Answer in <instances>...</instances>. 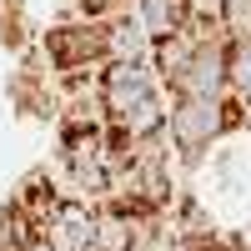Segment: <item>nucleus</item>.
<instances>
[{"instance_id":"nucleus-7","label":"nucleus","mask_w":251,"mask_h":251,"mask_svg":"<svg viewBox=\"0 0 251 251\" xmlns=\"http://www.w3.org/2000/svg\"><path fill=\"white\" fill-rule=\"evenodd\" d=\"M96 216V251H136V211L116 201L91 206Z\"/></svg>"},{"instance_id":"nucleus-13","label":"nucleus","mask_w":251,"mask_h":251,"mask_svg":"<svg viewBox=\"0 0 251 251\" xmlns=\"http://www.w3.org/2000/svg\"><path fill=\"white\" fill-rule=\"evenodd\" d=\"M25 251H50V246H46V241H40V236H35V241H30V246H25Z\"/></svg>"},{"instance_id":"nucleus-5","label":"nucleus","mask_w":251,"mask_h":251,"mask_svg":"<svg viewBox=\"0 0 251 251\" xmlns=\"http://www.w3.org/2000/svg\"><path fill=\"white\" fill-rule=\"evenodd\" d=\"M40 241L50 251H96V216H91V206H80L71 196L46 226H40Z\"/></svg>"},{"instance_id":"nucleus-14","label":"nucleus","mask_w":251,"mask_h":251,"mask_svg":"<svg viewBox=\"0 0 251 251\" xmlns=\"http://www.w3.org/2000/svg\"><path fill=\"white\" fill-rule=\"evenodd\" d=\"M246 116H251V106H246Z\"/></svg>"},{"instance_id":"nucleus-12","label":"nucleus","mask_w":251,"mask_h":251,"mask_svg":"<svg viewBox=\"0 0 251 251\" xmlns=\"http://www.w3.org/2000/svg\"><path fill=\"white\" fill-rule=\"evenodd\" d=\"M75 5H80V20H111L126 0H75Z\"/></svg>"},{"instance_id":"nucleus-6","label":"nucleus","mask_w":251,"mask_h":251,"mask_svg":"<svg viewBox=\"0 0 251 251\" xmlns=\"http://www.w3.org/2000/svg\"><path fill=\"white\" fill-rule=\"evenodd\" d=\"M191 55H196V40L191 30H171V35H156V40H146V66H151V75L161 80V91L171 86V80L191 66Z\"/></svg>"},{"instance_id":"nucleus-10","label":"nucleus","mask_w":251,"mask_h":251,"mask_svg":"<svg viewBox=\"0 0 251 251\" xmlns=\"http://www.w3.org/2000/svg\"><path fill=\"white\" fill-rule=\"evenodd\" d=\"M226 96L251 106V40H231L226 50Z\"/></svg>"},{"instance_id":"nucleus-11","label":"nucleus","mask_w":251,"mask_h":251,"mask_svg":"<svg viewBox=\"0 0 251 251\" xmlns=\"http://www.w3.org/2000/svg\"><path fill=\"white\" fill-rule=\"evenodd\" d=\"M211 10L221 20L226 40H251V0H216Z\"/></svg>"},{"instance_id":"nucleus-4","label":"nucleus","mask_w":251,"mask_h":251,"mask_svg":"<svg viewBox=\"0 0 251 251\" xmlns=\"http://www.w3.org/2000/svg\"><path fill=\"white\" fill-rule=\"evenodd\" d=\"M226 50L231 40H211V46H196L191 66H186L171 86V96H201V100H221L226 96Z\"/></svg>"},{"instance_id":"nucleus-1","label":"nucleus","mask_w":251,"mask_h":251,"mask_svg":"<svg viewBox=\"0 0 251 251\" xmlns=\"http://www.w3.org/2000/svg\"><path fill=\"white\" fill-rule=\"evenodd\" d=\"M241 121H246V106L231 96H221V100H201V96H171V106H166V126H161V136L166 146L186 161V166H196L221 136H231L241 131Z\"/></svg>"},{"instance_id":"nucleus-2","label":"nucleus","mask_w":251,"mask_h":251,"mask_svg":"<svg viewBox=\"0 0 251 251\" xmlns=\"http://www.w3.org/2000/svg\"><path fill=\"white\" fill-rule=\"evenodd\" d=\"M40 60L55 75H75V71H100L111 60L106 50V20H55L40 35Z\"/></svg>"},{"instance_id":"nucleus-8","label":"nucleus","mask_w":251,"mask_h":251,"mask_svg":"<svg viewBox=\"0 0 251 251\" xmlns=\"http://www.w3.org/2000/svg\"><path fill=\"white\" fill-rule=\"evenodd\" d=\"M131 10H136V20H141L146 40H156V35H171V30H186V25H191L196 0H136Z\"/></svg>"},{"instance_id":"nucleus-3","label":"nucleus","mask_w":251,"mask_h":251,"mask_svg":"<svg viewBox=\"0 0 251 251\" xmlns=\"http://www.w3.org/2000/svg\"><path fill=\"white\" fill-rule=\"evenodd\" d=\"M96 96H100L106 121L121 126L131 111H141L146 100H156V96H166V91H161V80L151 75L146 55H141V60H106V66L96 71Z\"/></svg>"},{"instance_id":"nucleus-9","label":"nucleus","mask_w":251,"mask_h":251,"mask_svg":"<svg viewBox=\"0 0 251 251\" xmlns=\"http://www.w3.org/2000/svg\"><path fill=\"white\" fill-rule=\"evenodd\" d=\"M106 50H111V60H141L146 55V30H141L136 10H116L106 20Z\"/></svg>"}]
</instances>
